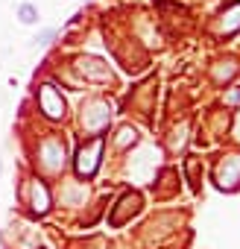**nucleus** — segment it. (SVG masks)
<instances>
[{
  "instance_id": "nucleus-1",
  "label": "nucleus",
  "mask_w": 240,
  "mask_h": 249,
  "mask_svg": "<svg viewBox=\"0 0 240 249\" xmlns=\"http://www.w3.org/2000/svg\"><path fill=\"white\" fill-rule=\"evenodd\" d=\"M100 153H103V138H94L88 147H82L79 150V156H76V173L79 176H94V170L100 167Z\"/></svg>"
},
{
  "instance_id": "nucleus-2",
  "label": "nucleus",
  "mask_w": 240,
  "mask_h": 249,
  "mask_svg": "<svg viewBox=\"0 0 240 249\" xmlns=\"http://www.w3.org/2000/svg\"><path fill=\"white\" fill-rule=\"evenodd\" d=\"M38 100H41V108H44V114H47V117L59 120V117L65 114V100H62V94H56V91H53V85H44V88H41V94H38Z\"/></svg>"
},
{
  "instance_id": "nucleus-3",
  "label": "nucleus",
  "mask_w": 240,
  "mask_h": 249,
  "mask_svg": "<svg viewBox=\"0 0 240 249\" xmlns=\"http://www.w3.org/2000/svg\"><path fill=\"white\" fill-rule=\"evenodd\" d=\"M50 208V196H47V188L41 185V182H35L33 185V211L35 214H44Z\"/></svg>"
},
{
  "instance_id": "nucleus-4",
  "label": "nucleus",
  "mask_w": 240,
  "mask_h": 249,
  "mask_svg": "<svg viewBox=\"0 0 240 249\" xmlns=\"http://www.w3.org/2000/svg\"><path fill=\"white\" fill-rule=\"evenodd\" d=\"M225 36H231V33H237L240 30V3H234L225 15H223V27H220Z\"/></svg>"
},
{
  "instance_id": "nucleus-5",
  "label": "nucleus",
  "mask_w": 240,
  "mask_h": 249,
  "mask_svg": "<svg viewBox=\"0 0 240 249\" xmlns=\"http://www.w3.org/2000/svg\"><path fill=\"white\" fill-rule=\"evenodd\" d=\"M18 18H21V24H35V21H38V12H35L30 3H24V6L18 9Z\"/></svg>"
},
{
  "instance_id": "nucleus-6",
  "label": "nucleus",
  "mask_w": 240,
  "mask_h": 249,
  "mask_svg": "<svg viewBox=\"0 0 240 249\" xmlns=\"http://www.w3.org/2000/svg\"><path fill=\"white\" fill-rule=\"evenodd\" d=\"M53 36H56V33H53V30H44V33H41V36H35V38H33V41H35V44H47V41H50V38H53Z\"/></svg>"
},
{
  "instance_id": "nucleus-7",
  "label": "nucleus",
  "mask_w": 240,
  "mask_h": 249,
  "mask_svg": "<svg viewBox=\"0 0 240 249\" xmlns=\"http://www.w3.org/2000/svg\"><path fill=\"white\" fill-rule=\"evenodd\" d=\"M225 100H228V103H237V100H240V91H231V94H228Z\"/></svg>"
}]
</instances>
